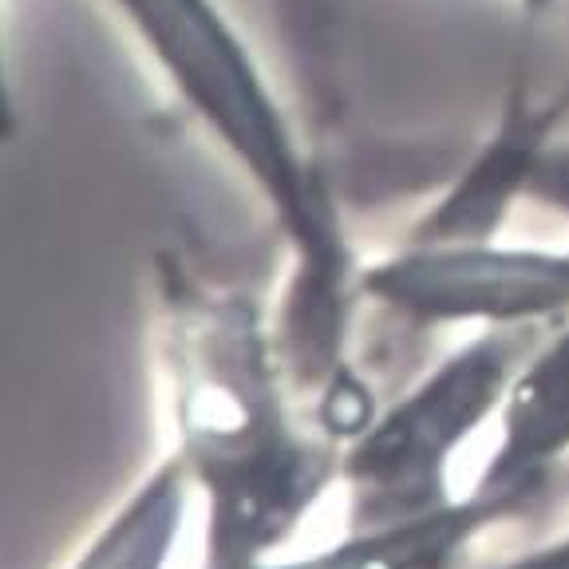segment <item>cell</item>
<instances>
[{
	"label": "cell",
	"instance_id": "6da1fadb",
	"mask_svg": "<svg viewBox=\"0 0 569 569\" xmlns=\"http://www.w3.org/2000/svg\"><path fill=\"white\" fill-rule=\"evenodd\" d=\"M154 345L170 451L202 502V566L241 569L297 542L340 490L345 447L284 368L273 309L178 249L154 258Z\"/></svg>",
	"mask_w": 569,
	"mask_h": 569
},
{
	"label": "cell",
	"instance_id": "7a4b0ae2",
	"mask_svg": "<svg viewBox=\"0 0 569 569\" xmlns=\"http://www.w3.org/2000/svg\"><path fill=\"white\" fill-rule=\"evenodd\" d=\"M111 9L281 233L284 284L273 329L312 416L368 391L372 383L352 365L365 258L329 170L309 151L266 63L222 0H111Z\"/></svg>",
	"mask_w": 569,
	"mask_h": 569
},
{
	"label": "cell",
	"instance_id": "3957f363",
	"mask_svg": "<svg viewBox=\"0 0 569 569\" xmlns=\"http://www.w3.org/2000/svg\"><path fill=\"white\" fill-rule=\"evenodd\" d=\"M542 329L467 332L340 451L348 526H388L451 507L455 462L495 427L518 365Z\"/></svg>",
	"mask_w": 569,
	"mask_h": 569
},
{
	"label": "cell",
	"instance_id": "277c9868",
	"mask_svg": "<svg viewBox=\"0 0 569 569\" xmlns=\"http://www.w3.org/2000/svg\"><path fill=\"white\" fill-rule=\"evenodd\" d=\"M360 301L419 332L550 329L569 312V249L403 238L365 261Z\"/></svg>",
	"mask_w": 569,
	"mask_h": 569
},
{
	"label": "cell",
	"instance_id": "5b68a950",
	"mask_svg": "<svg viewBox=\"0 0 569 569\" xmlns=\"http://www.w3.org/2000/svg\"><path fill=\"white\" fill-rule=\"evenodd\" d=\"M569 471V312L533 340L495 419V447L467 490L507 522L558 502Z\"/></svg>",
	"mask_w": 569,
	"mask_h": 569
},
{
	"label": "cell",
	"instance_id": "8992f818",
	"mask_svg": "<svg viewBox=\"0 0 569 569\" xmlns=\"http://www.w3.org/2000/svg\"><path fill=\"white\" fill-rule=\"evenodd\" d=\"M507 526L487 498L462 490L451 507L388 526H348L337 542L309 553H269L241 569H459L475 546Z\"/></svg>",
	"mask_w": 569,
	"mask_h": 569
},
{
	"label": "cell",
	"instance_id": "52a82bcc",
	"mask_svg": "<svg viewBox=\"0 0 569 569\" xmlns=\"http://www.w3.org/2000/svg\"><path fill=\"white\" fill-rule=\"evenodd\" d=\"M190 507L194 490L187 475L174 455H162L119 498V507L88 533V542L76 550L68 569H170Z\"/></svg>",
	"mask_w": 569,
	"mask_h": 569
},
{
	"label": "cell",
	"instance_id": "ba28073f",
	"mask_svg": "<svg viewBox=\"0 0 569 569\" xmlns=\"http://www.w3.org/2000/svg\"><path fill=\"white\" fill-rule=\"evenodd\" d=\"M526 202L569 218V127L542 142L526 174Z\"/></svg>",
	"mask_w": 569,
	"mask_h": 569
},
{
	"label": "cell",
	"instance_id": "9c48e42d",
	"mask_svg": "<svg viewBox=\"0 0 569 569\" xmlns=\"http://www.w3.org/2000/svg\"><path fill=\"white\" fill-rule=\"evenodd\" d=\"M495 569H569V530H558L553 538L515 553Z\"/></svg>",
	"mask_w": 569,
	"mask_h": 569
},
{
	"label": "cell",
	"instance_id": "30bf717a",
	"mask_svg": "<svg viewBox=\"0 0 569 569\" xmlns=\"http://www.w3.org/2000/svg\"><path fill=\"white\" fill-rule=\"evenodd\" d=\"M17 131H20V107H17V88H12L9 52H4V36H0V147L17 139Z\"/></svg>",
	"mask_w": 569,
	"mask_h": 569
},
{
	"label": "cell",
	"instance_id": "8fae6325",
	"mask_svg": "<svg viewBox=\"0 0 569 569\" xmlns=\"http://www.w3.org/2000/svg\"><path fill=\"white\" fill-rule=\"evenodd\" d=\"M530 4H546V0H530Z\"/></svg>",
	"mask_w": 569,
	"mask_h": 569
}]
</instances>
